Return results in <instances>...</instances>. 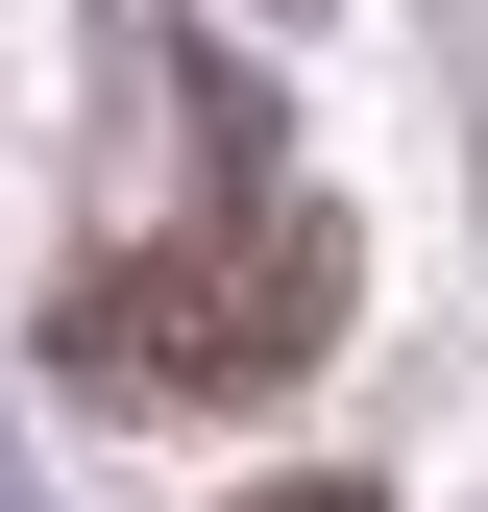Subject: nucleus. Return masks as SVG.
I'll use <instances>...</instances> for the list:
<instances>
[{
    "mask_svg": "<svg viewBox=\"0 0 488 512\" xmlns=\"http://www.w3.org/2000/svg\"><path fill=\"white\" fill-rule=\"evenodd\" d=\"M318 342H342V220H318V196L171 220V244H122V269L49 293V366L122 391V415H244V391H293Z\"/></svg>",
    "mask_w": 488,
    "mask_h": 512,
    "instance_id": "nucleus-1",
    "label": "nucleus"
},
{
    "mask_svg": "<svg viewBox=\"0 0 488 512\" xmlns=\"http://www.w3.org/2000/svg\"><path fill=\"white\" fill-rule=\"evenodd\" d=\"M244 512H366V488H244Z\"/></svg>",
    "mask_w": 488,
    "mask_h": 512,
    "instance_id": "nucleus-2",
    "label": "nucleus"
}]
</instances>
